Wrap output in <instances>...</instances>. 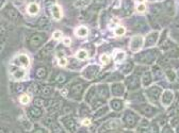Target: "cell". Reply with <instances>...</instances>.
Returning <instances> with one entry per match:
<instances>
[{
	"label": "cell",
	"instance_id": "obj_1",
	"mask_svg": "<svg viewBox=\"0 0 179 133\" xmlns=\"http://www.w3.org/2000/svg\"><path fill=\"white\" fill-rule=\"evenodd\" d=\"M45 40H46V34L35 33V34H33V36H32L31 40H30V44L33 47H38L40 45H42Z\"/></svg>",
	"mask_w": 179,
	"mask_h": 133
},
{
	"label": "cell",
	"instance_id": "obj_2",
	"mask_svg": "<svg viewBox=\"0 0 179 133\" xmlns=\"http://www.w3.org/2000/svg\"><path fill=\"white\" fill-rule=\"evenodd\" d=\"M143 46V37L142 36H133L130 42V48L133 52H137Z\"/></svg>",
	"mask_w": 179,
	"mask_h": 133
},
{
	"label": "cell",
	"instance_id": "obj_3",
	"mask_svg": "<svg viewBox=\"0 0 179 133\" xmlns=\"http://www.w3.org/2000/svg\"><path fill=\"white\" fill-rule=\"evenodd\" d=\"M99 70V67L98 66H95V65H92V66H89V67H87L84 70H83L82 72V76L84 77L85 79H93L95 77V75L97 74V72Z\"/></svg>",
	"mask_w": 179,
	"mask_h": 133
},
{
	"label": "cell",
	"instance_id": "obj_4",
	"mask_svg": "<svg viewBox=\"0 0 179 133\" xmlns=\"http://www.w3.org/2000/svg\"><path fill=\"white\" fill-rule=\"evenodd\" d=\"M157 57V51L156 50H152V51H147L145 52L143 55L141 57V62L142 63H146V64H150L154 62V60Z\"/></svg>",
	"mask_w": 179,
	"mask_h": 133
},
{
	"label": "cell",
	"instance_id": "obj_5",
	"mask_svg": "<svg viewBox=\"0 0 179 133\" xmlns=\"http://www.w3.org/2000/svg\"><path fill=\"white\" fill-rule=\"evenodd\" d=\"M125 121L129 127H133V126L137 125L138 123V116L132 112H128L125 115Z\"/></svg>",
	"mask_w": 179,
	"mask_h": 133
},
{
	"label": "cell",
	"instance_id": "obj_6",
	"mask_svg": "<svg viewBox=\"0 0 179 133\" xmlns=\"http://www.w3.org/2000/svg\"><path fill=\"white\" fill-rule=\"evenodd\" d=\"M5 15L9 19H11L12 21H17L19 19V14L14 8L12 6H9L8 9L5 10Z\"/></svg>",
	"mask_w": 179,
	"mask_h": 133
},
{
	"label": "cell",
	"instance_id": "obj_7",
	"mask_svg": "<svg viewBox=\"0 0 179 133\" xmlns=\"http://www.w3.org/2000/svg\"><path fill=\"white\" fill-rule=\"evenodd\" d=\"M147 94L149 95V97L152 98V100H158L161 95V89H159V87H157V86H154L148 89Z\"/></svg>",
	"mask_w": 179,
	"mask_h": 133
},
{
	"label": "cell",
	"instance_id": "obj_8",
	"mask_svg": "<svg viewBox=\"0 0 179 133\" xmlns=\"http://www.w3.org/2000/svg\"><path fill=\"white\" fill-rule=\"evenodd\" d=\"M125 92V87L122 83H116L112 85V94L114 96H122Z\"/></svg>",
	"mask_w": 179,
	"mask_h": 133
},
{
	"label": "cell",
	"instance_id": "obj_9",
	"mask_svg": "<svg viewBox=\"0 0 179 133\" xmlns=\"http://www.w3.org/2000/svg\"><path fill=\"white\" fill-rule=\"evenodd\" d=\"M127 86L130 89H137L140 86V81L135 77H129L127 79Z\"/></svg>",
	"mask_w": 179,
	"mask_h": 133
},
{
	"label": "cell",
	"instance_id": "obj_10",
	"mask_svg": "<svg viewBox=\"0 0 179 133\" xmlns=\"http://www.w3.org/2000/svg\"><path fill=\"white\" fill-rule=\"evenodd\" d=\"M140 111H141L143 114H145L146 116H152L157 113V110L154 108V107L150 106H143L140 108Z\"/></svg>",
	"mask_w": 179,
	"mask_h": 133
},
{
	"label": "cell",
	"instance_id": "obj_11",
	"mask_svg": "<svg viewBox=\"0 0 179 133\" xmlns=\"http://www.w3.org/2000/svg\"><path fill=\"white\" fill-rule=\"evenodd\" d=\"M62 121H63L64 126L68 130H70V131H75L76 130V123H75V121L72 117H66V118H63Z\"/></svg>",
	"mask_w": 179,
	"mask_h": 133
},
{
	"label": "cell",
	"instance_id": "obj_12",
	"mask_svg": "<svg viewBox=\"0 0 179 133\" xmlns=\"http://www.w3.org/2000/svg\"><path fill=\"white\" fill-rule=\"evenodd\" d=\"M46 107H47V111L52 113L58 110V108H59V102L55 99H49L48 101H47Z\"/></svg>",
	"mask_w": 179,
	"mask_h": 133
},
{
	"label": "cell",
	"instance_id": "obj_13",
	"mask_svg": "<svg viewBox=\"0 0 179 133\" xmlns=\"http://www.w3.org/2000/svg\"><path fill=\"white\" fill-rule=\"evenodd\" d=\"M161 100H162V103L164 104V106H169V104L172 102V100H173V93H172L171 91L164 92Z\"/></svg>",
	"mask_w": 179,
	"mask_h": 133
},
{
	"label": "cell",
	"instance_id": "obj_14",
	"mask_svg": "<svg viewBox=\"0 0 179 133\" xmlns=\"http://www.w3.org/2000/svg\"><path fill=\"white\" fill-rule=\"evenodd\" d=\"M164 6H165V10H166V13L169 15L173 16L175 14V4H174V2L172 0H166L164 3Z\"/></svg>",
	"mask_w": 179,
	"mask_h": 133
},
{
	"label": "cell",
	"instance_id": "obj_15",
	"mask_svg": "<svg viewBox=\"0 0 179 133\" xmlns=\"http://www.w3.org/2000/svg\"><path fill=\"white\" fill-rule=\"evenodd\" d=\"M38 26L40 29L47 30L50 27V21H49V19L46 18V17H42V18H40V20H38Z\"/></svg>",
	"mask_w": 179,
	"mask_h": 133
},
{
	"label": "cell",
	"instance_id": "obj_16",
	"mask_svg": "<svg viewBox=\"0 0 179 133\" xmlns=\"http://www.w3.org/2000/svg\"><path fill=\"white\" fill-rule=\"evenodd\" d=\"M83 86L84 85L82 84V83H76V84H74L72 86V89H70V93H72V95H80L81 93H82L83 91Z\"/></svg>",
	"mask_w": 179,
	"mask_h": 133
},
{
	"label": "cell",
	"instance_id": "obj_17",
	"mask_svg": "<svg viewBox=\"0 0 179 133\" xmlns=\"http://www.w3.org/2000/svg\"><path fill=\"white\" fill-rule=\"evenodd\" d=\"M158 32H152V33H150L149 35L147 36V38H146V46H152V45H154L155 43L157 42V40H158Z\"/></svg>",
	"mask_w": 179,
	"mask_h": 133
},
{
	"label": "cell",
	"instance_id": "obj_18",
	"mask_svg": "<svg viewBox=\"0 0 179 133\" xmlns=\"http://www.w3.org/2000/svg\"><path fill=\"white\" fill-rule=\"evenodd\" d=\"M52 50H53V44L52 43H49V44H47L46 46L41 50L40 57H46V55L49 54Z\"/></svg>",
	"mask_w": 179,
	"mask_h": 133
},
{
	"label": "cell",
	"instance_id": "obj_19",
	"mask_svg": "<svg viewBox=\"0 0 179 133\" xmlns=\"http://www.w3.org/2000/svg\"><path fill=\"white\" fill-rule=\"evenodd\" d=\"M29 112H30V115H31L33 118H38V117L42 116V111H41V109L38 108V106L30 108L29 109Z\"/></svg>",
	"mask_w": 179,
	"mask_h": 133
},
{
	"label": "cell",
	"instance_id": "obj_20",
	"mask_svg": "<svg viewBox=\"0 0 179 133\" xmlns=\"http://www.w3.org/2000/svg\"><path fill=\"white\" fill-rule=\"evenodd\" d=\"M98 95L102 99H105V98H107L109 96V89H108L107 85H100L98 87Z\"/></svg>",
	"mask_w": 179,
	"mask_h": 133
},
{
	"label": "cell",
	"instance_id": "obj_21",
	"mask_svg": "<svg viewBox=\"0 0 179 133\" xmlns=\"http://www.w3.org/2000/svg\"><path fill=\"white\" fill-rule=\"evenodd\" d=\"M110 104H111L112 109H113L114 111H120V110H122V108H123V102L120 101V99H112L111 101H110Z\"/></svg>",
	"mask_w": 179,
	"mask_h": 133
},
{
	"label": "cell",
	"instance_id": "obj_22",
	"mask_svg": "<svg viewBox=\"0 0 179 133\" xmlns=\"http://www.w3.org/2000/svg\"><path fill=\"white\" fill-rule=\"evenodd\" d=\"M12 75L15 79H23L25 77V70L23 68H16V69L12 70Z\"/></svg>",
	"mask_w": 179,
	"mask_h": 133
},
{
	"label": "cell",
	"instance_id": "obj_23",
	"mask_svg": "<svg viewBox=\"0 0 179 133\" xmlns=\"http://www.w3.org/2000/svg\"><path fill=\"white\" fill-rule=\"evenodd\" d=\"M51 13H52V16L55 19H57V20H59V19H61L62 17V12L61 10H60L59 6L57 5H53L52 9H51Z\"/></svg>",
	"mask_w": 179,
	"mask_h": 133
},
{
	"label": "cell",
	"instance_id": "obj_24",
	"mask_svg": "<svg viewBox=\"0 0 179 133\" xmlns=\"http://www.w3.org/2000/svg\"><path fill=\"white\" fill-rule=\"evenodd\" d=\"M17 61H18V63L20 64L23 67H28V66H29V59H28L27 55L20 54L17 58Z\"/></svg>",
	"mask_w": 179,
	"mask_h": 133
},
{
	"label": "cell",
	"instance_id": "obj_25",
	"mask_svg": "<svg viewBox=\"0 0 179 133\" xmlns=\"http://www.w3.org/2000/svg\"><path fill=\"white\" fill-rule=\"evenodd\" d=\"M150 82H152V75H150V72H146L145 74L143 75L142 83H143L144 86H147V85L150 84Z\"/></svg>",
	"mask_w": 179,
	"mask_h": 133
},
{
	"label": "cell",
	"instance_id": "obj_26",
	"mask_svg": "<svg viewBox=\"0 0 179 133\" xmlns=\"http://www.w3.org/2000/svg\"><path fill=\"white\" fill-rule=\"evenodd\" d=\"M38 10H40V8H38V5L36 3H30L29 5H28V12L31 15L38 14Z\"/></svg>",
	"mask_w": 179,
	"mask_h": 133
},
{
	"label": "cell",
	"instance_id": "obj_27",
	"mask_svg": "<svg viewBox=\"0 0 179 133\" xmlns=\"http://www.w3.org/2000/svg\"><path fill=\"white\" fill-rule=\"evenodd\" d=\"M120 127V121H109V124H107L106 125V128H108V129H116V128Z\"/></svg>",
	"mask_w": 179,
	"mask_h": 133
},
{
	"label": "cell",
	"instance_id": "obj_28",
	"mask_svg": "<svg viewBox=\"0 0 179 133\" xmlns=\"http://www.w3.org/2000/svg\"><path fill=\"white\" fill-rule=\"evenodd\" d=\"M125 57H126V54H125V52H123V51H115V53H114V60H115L116 62L124 61Z\"/></svg>",
	"mask_w": 179,
	"mask_h": 133
},
{
	"label": "cell",
	"instance_id": "obj_29",
	"mask_svg": "<svg viewBox=\"0 0 179 133\" xmlns=\"http://www.w3.org/2000/svg\"><path fill=\"white\" fill-rule=\"evenodd\" d=\"M88 33H89V31H88V29L85 27H79L78 29H77V31H76V34L78 36H87L88 35Z\"/></svg>",
	"mask_w": 179,
	"mask_h": 133
},
{
	"label": "cell",
	"instance_id": "obj_30",
	"mask_svg": "<svg viewBox=\"0 0 179 133\" xmlns=\"http://www.w3.org/2000/svg\"><path fill=\"white\" fill-rule=\"evenodd\" d=\"M95 92H96V89H95V86H92L89 89V92H88V94H87V97H85V100H87L88 102H91V100L93 99Z\"/></svg>",
	"mask_w": 179,
	"mask_h": 133
},
{
	"label": "cell",
	"instance_id": "obj_31",
	"mask_svg": "<svg viewBox=\"0 0 179 133\" xmlns=\"http://www.w3.org/2000/svg\"><path fill=\"white\" fill-rule=\"evenodd\" d=\"M92 2V0H78V1L75 3V5L77 8H84V6L89 5V4Z\"/></svg>",
	"mask_w": 179,
	"mask_h": 133
},
{
	"label": "cell",
	"instance_id": "obj_32",
	"mask_svg": "<svg viewBox=\"0 0 179 133\" xmlns=\"http://www.w3.org/2000/svg\"><path fill=\"white\" fill-rule=\"evenodd\" d=\"M36 75H38V78L43 79L47 76V69L45 67H40L38 68V72H36Z\"/></svg>",
	"mask_w": 179,
	"mask_h": 133
},
{
	"label": "cell",
	"instance_id": "obj_33",
	"mask_svg": "<svg viewBox=\"0 0 179 133\" xmlns=\"http://www.w3.org/2000/svg\"><path fill=\"white\" fill-rule=\"evenodd\" d=\"M133 68V64L131 63V62H128L127 64H125V66L123 67V72H124V74H129V72L132 70Z\"/></svg>",
	"mask_w": 179,
	"mask_h": 133
},
{
	"label": "cell",
	"instance_id": "obj_34",
	"mask_svg": "<svg viewBox=\"0 0 179 133\" xmlns=\"http://www.w3.org/2000/svg\"><path fill=\"white\" fill-rule=\"evenodd\" d=\"M124 9H125V15L131 14V3L129 1L124 2Z\"/></svg>",
	"mask_w": 179,
	"mask_h": 133
},
{
	"label": "cell",
	"instance_id": "obj_35",
	"mask_svg": "<svg viewBox=\"0 0 179 133\" xmlns=\"http://www.w3.org/2000/svg\"><path fill=\"white\" fill-rule=\"evenodd\" d=\"M109 111V109H108V107H102V108L100 109V110L97 111V113L95 114V117H98V116H102V115H105L106 113Z\"/></svg>",
	"mask_w": 179,
	"mask_h": 133
},
{
	"label": "cell",
	"instance_id": "obj_36",
	"mask_svg": "<svg viewBox=\"0 0 179 133\" xmlns=\"http://www.w3.org/2000/svg\"><path fill=\"white\" fill-rule=\"evenodd\" d=\"M77 58L80 60H85L88 58V52L85 50H79L77 52Z\"/></svg>",
	"mask_w": 179,
	"mask_h": 133
},
{
	"label": "cell",
	"instance_id": "obj_37",
	"mask_svg": "<svg viewBox=\"0 0 179 133\" xmlns=\"http://www.w3.org/2000/svg\"><path fill=\"white\" fill-rule=\"evenodd\" d=\"M42 93L44 96H49L51 95V93H52V87L50 86H44L42 89Z\"/></svg>",
	"mask_w": 179,
	"mask_h": 133
},
{
	"label": "cell",
	"instance_id": "obj_38",
	"mask_svg": "<svg viewBox=\"0 0 179 133\" xmlns=\"http://www.w3.org/2000/svg\"><path fill=\"white\" fill-rule=\"evenodd\" d=\"M66 81V77L65 75L63 74H59L57 77V82L59 83V84H62V83H64Z\"/></svg>",
	"mask_w": 179,
	"mask_h": 133
},
{
	"label": "cell",
	"instance_id": "obj_39",
	"mask_svg": "<svg viewBox=\"0 0 179 133\" xmlns=\"http://www.w3.org/2000/svg\"><path fill=\"white\" fill-rule=\"evenodd\" d=\"M152 13L154 15H158L160 14V5L159 4H155L152 6Z\"/></svg>",
	"mask_w": 179,
	"mask_h": 133
},
{
	"label": "cell",
	"instance_id": "obj_40",
	"mask_svg": "<svg viewBox=\"0 0 179 133\" xmlns=\"http://www.w3.org/2000/svg\"><path fill=\"white\" fill-rule=\"evenodd\" d=\"M29 91L32 92V93H38V92L40 91V87H38V85L36 84V83H32V84L30 85Z\"/></svg>",
	"mask_w": 179,
	"mask_h": 133
},
{
	"label": "cell",
	"instance_id": "obj_41",
	"mask_svg": "<svg viewBox=\"0 0 179 133\" xmlns=\"http://www.w3.org/2000/svg\"><path fill=\"white\" fill-rule=\"evenodd\" d=\"M20 102L23 104H27V103H29V101H30V98H29V96L28 95H23L20 97Z\"/></svg>",
	"mask_w": 179,
	"mask_h": 133
},
{
	"label": "cell",
	"instance_id": "obj_42",
	"mask_svg": "<svg viewBox=\"0 0 179 133\" xmlns=\"http://www.w3.org/2000/svg\"><path fill=\"white\" fill-rule=\"evenodd\" d=\"M115 34H116V35H118V36H120V35H123V34H125V28H124V27H118V28H116Z\"/></svg>",
	"mask_w": 179,
	"mask_h": 133
},
{
	"label": "cell",
	"instance_id": "obj_43",
	"mask_svg": "<svg viewBox=\"0 0 179 133\" xmlns=\"http://www.w3.org/2000/svg\"><path fill=\"white\" fill-rule=\"evenodd\" d=\"M100 61L102 62L103 64H108L109 63V61H110V59H109V57H108L107 54H102L100 57Z\"/></svg>",
	"mask_w": 179,
	"mask_h": 133
},
{
	"label": "cell",
	"instance_id": "obj_44",
	"mask_svg": "<svg viewBox=\"0 0 179 133\" xmlns=\"http://www.w3.org/2000/svg\"><path fill=\"white\" fill-rule=\"evenodd\" d=\"M44 124L47 126V127H50L52 125V118L51 117H48V118H45L44 119Z\"/></svg>",
	"mask_w": 179,
	"mask_h": 133
},
{
	"label": "cell",
	"instance_id": "obj_45",
	"mask_svg": "<svg viewBox=\"0 0 179 133\" xmlns=\"http://www.w3.org/2000/svg\"><path fill=\"white\" fill-rule=\"evenodd\" d=\"M166 75L171 81H173L174 79H175V74H174V72H172V70H169V72H166Z\"/></svg>",
	"mask_w": 179,
	"mask_h": 133
},
{
	"label": "cell",
	"instance_id": "obj_46",
	"mask_svg": "<svg viewBox=\"0 0 179 133\" xmlns=\"http://www.w3.org/2000/svg\"><path fill=\"white\" fill-rule=\"evenodd\" d=\"M66 64H67V61H66L65 58H60V60H59V65H60V66H65Z\"/></svg>",
	"mask_w": 179,
	"mask_h": 133
},
{
	"label": "cell",
	"instance_id": "obj_47",
	"mask_svg": "<svg viewBox=\"0 0 179 133\" xmlns=\"http://www.w3.org/2000/svg\"><path fill=\"white\" fill-rule=\"evenodd\" d=\"M61 36H62V33L60 31H57V32H55V33H53V38H55V40H60V38H61Z\"/></svg>",
	"mask_w": 179,
	"mask_h": 133
},
{
	"label": "cell",
	"instance_id": "obj_48",
	"mask_svg": "<svg viewBox=\"0 0 179 133\" xmlns=\"http://www.w3.org/2000/svg\"><path fill=\"white\" fill-rule=\"evenodd\" d=\"M34 104H35V106H38V107H41L43 104V100L40 99V98H36V99L34 100Z\"/></svg>",
	"mask_w": 179,
	"mask_h": 133
},
{
	"label": "cell",
	"instance_id": "obj_49",
	"mask_svg": "<svg viewBox=\"0 0 179 133\" xmlns=\"http://www.w3.org/2000/svg\"><path fill=\"white\" fill-rule=\"evenodd\" d=\"M102 104V100H97L96 102H94V106H93V109H96L97 107H100Z\"/></svg>",
	"mask_w": 179,
	"mask_h": 133
},
{
	"label": "cell",
	"instance_id": "obj_50",
	"mask_svg": "<svg viewBox=\"0 0 179 133\" xmlns=\"http://www.w3.org/2000/svg\"><path fill=\"white\" fill-rule=\"evenodd\" d=\"M137 10L139 11V12H144V11H145V5H144V4H140V5H138Z\"/></svg>",
	"mask_w": 179,
	"mask_h": 133
},
{
	"label": "cell",
	"instance_id": "obj_51",
	"mask_svg": "<svg viewBox=\"0 0 179 133\" xmlns=\"http://www.w3.org/2000/svg\"><path fill=\"white\" fill-rule=\"evenodd\" d=\"M53 131L55 132H61V128L57 125H53Z\"/></svg>",
	"mask_w": 179,
	"mask_h": 133
},
{
	"label": "cell",
	"instance_id": "obj_52",
	"mask_svg": "<svg viewBox=\"0 0 179 133\" xmlns=\"http://www.w3.org/2000/svg\"><path fill=\"white\" fill-rule=\"evenodd\" d=\"M23 86L21 84H17L16 85V91L17 92H20V91H23Z\"/></svg>",
	"mask_w": 179,
	"mask_h": 133
},
{
	"label": "cell",
	"instance_id": "obj_53",
	"mask_svg": "<svg viewBox=\"0 0 179 133\" xmlns=\"http://www.w3.org/2000/svg\"><path fill=\"white\" fill-rule=\"evenodd\" d=\"M63 43H64V45H66V46H70V38H65V40H63Z\"/></svg>",
	"mask_w": 179,
	"mask_h": 133
},
{
	"label": "cell",
	"instance_id": "obj_54",
	"mask_svg": "<svg viewBox=\"0 0 179 133\" xmlns=\"http://www.w3.org/2000/svg\"><path fill=\"white\" fill-rule=\"evenodd\" d=\"M63 111H64L65 113H70V111H72V109H70V107H64Z\"/></svg>",
	"mask_w": 179,
	"mask_h": 133
},
{
	"label": "cell",
	"instance_id": "obj_55",
	"mask_svg": "<svg viewBox=\"0 0 179 133\" xmlns=\"http://www.w3.org/2000/svg\"><path fill=\"white\" fill-rule=\"evenodd\" d=\"M83 125H85V126H88V125H91V121L90 119H88V118H85L84 121H83Z\"/></svg>",
	"mask_w": 179,
	"mask_h": 133
},
{
	"label": "cell",
	"instance_id": "obj_56",
	"mask_svg": "<svg viewBox=\"0 0 179 133\" xmlns=\"http://www.w3.org/2000/svg\"><path fill=\"white\" fill-rule=\"evenodd\" d=\"M53 2H55V0H46V3L48 4H51V3H53Z\"/></svg>",
	"mask_w": 179,
	"mask_h": 133
},
{
	"label": "cell",
	"instance_id": "obj_57",
	"mask_svg": "<svg viewBox=\"0 0 179 133\" xmlns=\"http://www.w3.org/2000/svg\"><path fill=\"white\" fill-rule=\"evenodd\" d=\"M62 94L66 96V94H67V91H66V89H63V91H62Z\"/></svg>",
	"mask_w": 179,
	"mask_h": 133
},
{
	"label": "cell",
	"instance_id": "obj_58",
	"mask_svg": "<svg viewBox=\"0 0 179 133\" xmlns=\"http://www.w3.org/2000/svg\"><path fill=\"white\" fill-rule=\"evenodd\" d=\"M137 1H139V2H143L144 0H137Z\"/></svg>",
	"mask_w": 179,
	"mask_h": 133
},
{
	"label": "cell",
	"instance_id": "obj_59",
	"mask_svg": "<svg viewBox=\"0 0 179 133\" xmlns=\"http://www.w3.org/2000/svg\"><path fill=\"white\" fill-rule=\"evenodd\" d=\"M29 1H31V2H34V1H35V0H29Z\"/></svg>",
	"mask_w": 179,
	"mask_h": 133
}]
</instances>
